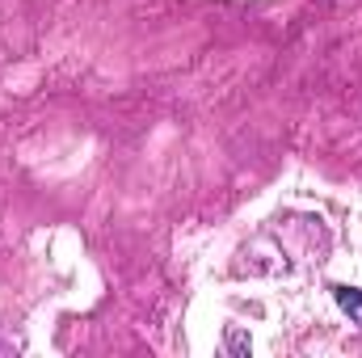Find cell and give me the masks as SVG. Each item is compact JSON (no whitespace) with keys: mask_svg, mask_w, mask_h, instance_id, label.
<instances>
[{"mask_svg":"<svg viewBox=\"0 0 362 358\" xmlns=\"http://www.w3.org/2000/svg\"><path fill=\"white\" fill-rule=\"evenodd\" d=\"M333 299L341 304V312H350V321H362V291H354V287H333Z\"/></svg>","mask_w":362,"mask_h":358,"instance_id":"6da1fadb","label":"cell"}]
</instances>
